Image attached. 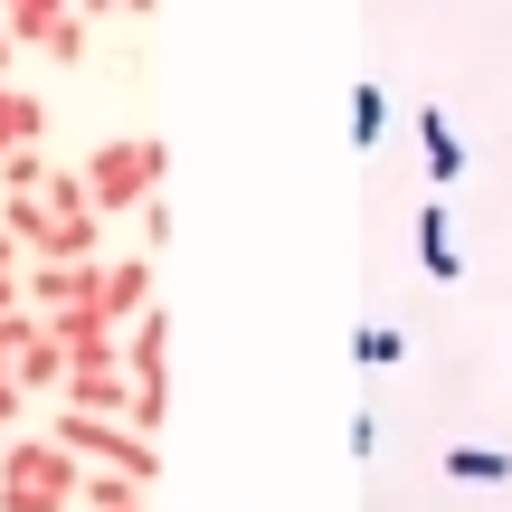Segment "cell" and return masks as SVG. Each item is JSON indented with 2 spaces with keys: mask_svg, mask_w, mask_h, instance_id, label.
I'll return each mask as SVG.
<instances>
[{
  "mask_svg": "<svg viewBox=\"0 0 512 512\" xmlns=\"http://www.w3.org/2000/svg\"><path fill=\"white\" fill-rule=\"evenodd\" d=\"M76 475L86 456H67L48 427H19L0 446V512H76Z\"/></svg>",
  "mask_w": 512,
  "mask_h": 512,
  "instance_id": "cell-1",
  "label": "cell"
},
{
  "mask_svg": "<svg viewBox=\"0 0 512 512\" xmlns=\"http://www.w3.org/2000/svg\"><path fill=\"white\" fill-rule=\"evenodd\" d=\"M38 427H48L67 456H86V465H114V475H143V484L162 475V446H152L133 418H105V408H67V399H48V408H38Z\"/></svg>",
  "mask_w": 512,
  "mask_h": 512,
  "instance_id": "cell-2",
  "label": "cell"
},
{
  "mask_svg": "<svg viewBox=\"0 0 512 512\" xmlns=\"http://www.w3.org/2000/svg\"><path fill=\"white\" fill-rule=\"evenodd\" d=\"M86 190H95V209H105V219H124V209H143L152 190L171 181V152L152 143V133H124V143H95L86 162Z\"/></svg>",
  "mask_w": 512,
  "mask_h": 512,
  "instance_id": "cell-3",
  "label": "cell"
},
{
  "mask_svg": "<svg viewBox=\"0 0 512 512\" xmlns=\"http://www.w3.org/2000/svg\"><path fill=\"white\" fill-rule=\"evenodd\" d=\"M143 304H152V256H95V313L133 323Z\"/></svg>",
  "mask_w": 512,
  "mask_h": 512,
  "instance_id": "cell-4",
  "label": "cell"
},
{
  "mask_svg": "<svg viewBox=\"0 0 512 512\" xmlns=\"http://www.w3.org/2000/svg\"><path fill=\"white\" fill-rule=\"evenodd\" d=\"M10 380L29 389V399H57V389H67V351H57V332H48V323H38L29 342L10 351Z\"/></svg>",
  "mask_w": 512,
  "mask_h": 512,
  "instance_id": "cell-5",
  "label": "cell"
},
{
  "mask_svg": "<svg viewBox=\"0 0 512 512\" xmlns=\"http://www.w3.org/2000/svg\"><path fill=\"white\" fill-rule=\"evenodd\" d=\"M124 370H133V380H171V313H162V304L133 313V332H124Z\"/></svg>",
  "mask_w": 512,
  "mask_h": 512,
  "instance_id": "cell-6",
  "label": "cell"
},
{
  "mask_svg": "<svg viewBox=\"0 0 512 512\" xmlns=\"http://www.w3.org/2000/svg\"><path fill=\"white\" fill-rule=\"evenodd\" d=\"M19 143H48V105H38V86L0 76V152H19Z\"/></svg>",
  "mask_w": 512,
  "mask_h": 512,
  "instance_id": "cell-7",
  "label": "cell"
},
{
  "mask_svg": "<svg viewBox=\"0 0 512 512\" xmlns=\"http://www.w3.org/2000/svg\"><path fill=\"white\" fill-rule=\"evenodd\" d=\"M418 266L437 275V285L465 275V247H456V219H446V209H418Z\"/></svg>",
  "mask_w": 512,
  "mask_h": 512,
  "instance_id": "cell-8",
  "label": "cell"
},
{
  "mask_svg": "<svg viewBox=\"0 0 512 512\" xmlns=\"http://www.w3.org/2000/svg\"><path fill=\"white\" fill-rule=\"evenodd\" d=\"M76 512H143V475L86 465V475H76Z\"/></svg>",
  "mask_w": 512,
  "mask_h": 512,
  "instance_id": "cell-9",
  "label": "cell"
},
{
  "mask_svg": "<svg viewBox=\"0 0 512 512\" xmlns=\"http://www.w3.org/2000/svg\"><path fill=\"white\" fill-rule=\"evenodd\" d=\"M418 162H427V181H456L465 171V143H456V124L437 105H418Z\"/></svg>",
  "mask_w": 512,
  "mask_h": 512,
  "instance_id": "cell-10",
  "label": "cell"
},
{
  "mask_svg": "<svg viewBox=\"0 0 512 512\" xmlns=\"http://www.w3.org/2000/svg\"><path fill=\"white\" fill-rule=\"evenodd\" d=\"M29 57H48V67H86V57H95V19H86V10L48 19V38H38Z\"/></svg>",
  "mask_w": 512,
  "mask_h": 512,
  "instance_id": "cell-11",
  "label": "cell"
},
{
  "mask_svg": "<svg viewBox=\"0 0 512 512\" xmlns=\"http://www.w3.org/2000/svg\"><path fill=\"white\" fill-rule=\"evenodd\" d=\"M76 0H0V29L19 38V48H38V38H48V19H67Z\"/></svg>",
  "mask_w": 512,
  "mask_h": 512,
  "instance_id": "cell-12",
  "label": "cell"
},
{
  "mask_svg": "<svg viewBox=\"0 0 512 512\" xmlns=\"http://www.w3.org/2000/svg\"><path fill=\"white\" fill-rule=\"evenodd\" d=\"M446 475L456 484H512V456L503 446H446Z\"/></svg>",
  "mask_w": 512,
  "mask_h": 512,
  "instance_id": "cell-13",
  "label": "cell"
},
{
  "mask_svg": "<svg viewBox=\"0 0 512 512\" xmlns=\"http://www.w3.org/2000/svg\"><path fill=\"white\" fill-rule=\"evenodd\" d=\"M19 190H29V200H38V190H48V152H38V143L0 152V200H19Z\"/></svg>",
  "mask_w": 512,
  "mask_h": 512,
  "instance_id": "cell-14",
  "label": "cell"
},
{
  "mask_svg": "<svg viewBox=\"0 0 512 512\" xmlns=\"http://www.w3.org/2000/svg\"><path fill=\"white\" fill-rule=\"evenodd\" d=\"M38 200H48L57 219H86V209H95V190H86V171H76V162H48V190H38Z\"/></svg>",
  "mask_w": 512,
  "mask_h": 512,
  "instance_id": "cell-15",
  "label": "cell"
},
{
  "mask_svg": "<svg viewBox=\"0 0 512 512\" xmlns=\"http://www.w3.org/2000/svg\"><path fill=\"white\" fill-rule=\"evenodd\" d=\"M351 351H361V370H399L408 361V332L399 323H361V342H351Z\"/></svg>",
  "mask_w": 512,
  "mask_h": 512,
  "instance_id": "cell-16",
  "label": "cell"
},
{
  "mask_svg": "<svg viewBox=\"0 0 512 512\" xmlns=\"http://www.w3.org/2000/svg\"><path fill=\"white\" fill-rule=\"evenodd\" d=\"M124 418L143 427V437H162V418H171V380H133V399H124Z\"/></svg>",
  "mask_w": 512,
  "mask_h": 512,
  "instance_id": "cell-17",
  "label": "cell"
},
{
  "mask_svg": "<svg viewBox=\"0 0 512 512\" xmlns=\"http://www.w3.org/2000/svg\"><path fill=\"white\" fill-rule=\"evenodd\" d=\"M380 133H389V95L361 86V95H351V143H380Z\"/></svg>",
  "mask_w": 512,
  "mask_h": 512,
  "instance_id": "cell-18",
  "label": "cell"
},
{
  "mask_svg": "<svg viewBox=\"0 0 512 512\" xmlns=\"http://www.w3.org/2000/svg\"><path fill=\"white\" fill-rule=\"evenodd\" d=\"M133 219H143V256H152V247H171V228H181V219H171V200H162V190H152V200L133 209Z\"/></svg>",
  "mask_w": 512,
  "mask_h": 512,
  "instance_id": "cell-19",
  "label": "cell"
},
{
  "mask_svg": "<svg viewBox=\"0 0 512 512\" xmlns=\"http://www.w3.org/2000/svg\"><path fill=\"white\" fill-rule=\"evenodd\" d=\"M76 10H86V19H152L162 0H76Z\"/></svg>",
  "mask_w": 512,
  "mask_h": 512,
  "instance_id": "cell-20",
  "label": "cell"
},
{
  "mask_svg": "<svg viewBox=\"0 0 512 512\" xmlns=\"http://www.w3.org/2000/svg\"><path fill=\"white\" fill-rule=\"evenodd\" d=\"M10 304H29V294H19V266H0V313Z\"/></svg>",
  "mask_w": 512,
  "mask_h": 512,
  "instance_id": "cell-21",
  "label": "cell"
},
{
  "mask_svg": "<svg viewBox=\"0 0 512 512\" xmlns=\"http://www.w3.org/2000/svg\"><path fill=\"white\" fill-rule=\"evenodd\" d=\"M19 57H29V48H19V38H10V29H0V76H10V67H19Z\"/></svg>",
  "mask_w": 512,
  "mask_h": 512,
  "instance_id": "cell-22",
  "label": "cell"
},
{
  "mask_svg": "<svg viewBox=\"0 0 512 512\" xmlns=\"http://www.w3.org/2000/svg\"><path fill=\"white\" fill-rule=\"evenodd\" d=\"M0 446H10V427H0Z\"/></svg>",
  "mask_w": 512,
  "mask_h": 512,
  "instance_id": "cell-23",
  "label": "cell"
}]
</instances>
